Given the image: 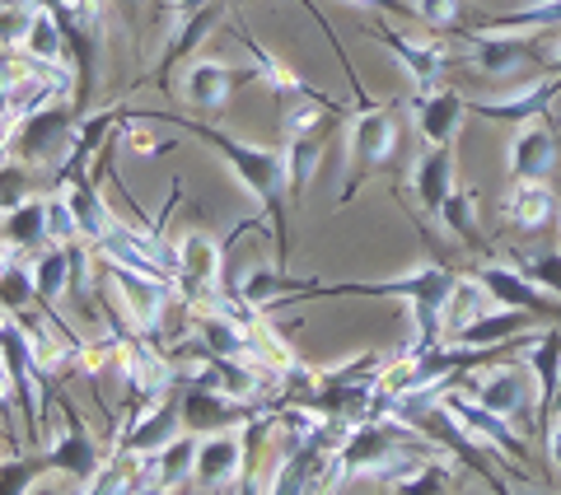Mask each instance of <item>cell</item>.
Returning <instances> with one entry per match:
<instances>
[{
	"label": "cell",
	"mask_w": 561,
	"mask_h": 495,
	"mask_svg": "<svg viewBox=\"0 0 561 495\" xmlns=\"http://www.w3.org/2000/svg\"><path fill=\"white\" fill-rule=\"evenodd\" d=\"M150 122H164L173 131H187L197 136L202 146L216 150L230 173L257 197L262 216L272 225V239H276V253H280V272H290V229H286V202H290V183H286V150H272V146H249L220 127H206V122H187V117H169V113H146Z\"/></svg>",
	"instance_id": "1"
},
{
	"label": "cell",
	"mask_w": 561,
	"mask_h": 495,
	"mask_svg": "<svg viewBox=\"0 0 561 495\" xmlns=\"http://www.w3.org/2000/svg\"><path fill=\"white\" fill-rule=\"evenodd\" d=\"M454 290H459V280H454L449 267L440 262H421L416 272L398 276V280H379V286H319L313 280L305 299H346V295H365V299H408L412 304V323H416V337L408 350H426L435 346L440 337V327H449V304H454Z\"/></svg>",
	"instance_id": "2"
},
{
	"label": "cell",
	"mask_w": 561,
	"mask_h": 495,
	"mask_svg": "<svg viewBox=\"0 0 561 495\" xmlns=\"http://www.w3.org/2000/svg\"><path fill=\"white\" fill-rule=\"evenodd\" d=\"M346 183H342V206L356 197V192L365 187V179H370L375 169H383L398 150V117L383 108V103H360V113L351 117V131H346Z\"/></svg>",
	"instance_id": "3"
},
{
	"label": "cell",
	"mask_w": 561,
	"mask_h": 495,
	"mask_svg": "<svg viewBox=\"0 0 561 495\" xmlns=\"http://www.w3.org/2000/svg\"><path fill=\"white\" fill-rule=\"evenodd\" d=\"M70 146H76V117H70V108L61 103H43V108H33L28 117H20L10 127V140L5 150L20 159V164L38 169V164H61V159L70 154Z\"/></svg>",
	"instance_id": "4"
},
{
	"label": "cell",
	"mask_w": 561,
	"mask_h": 495,
	"mask_svg": "<svg viewBox=\"0 0 561 495\" xmlns=\"http://www.w3.org/2000/svg\"><path fill=\"white\" fill-rule=\"evenodd\" d=\"M440 402L454 412V421H459V426L472 435V445H478V449H491L496 458H511V463H529V445H524V439L515 435L511 416L491 412V406H482L478 398L454 393L449 383L440 388Z\"/></svg>",
	"instance_id": "5"
},
{
	"label": "cell",
	"mask_w": 561,
	"mask_h": 495,
	"mask_svg": "<svg viewBox=\"0 0 561 495\" xmlns=\"http://www.w3.org/2000/svg\"><path fill=\"white\" fill-rule=\"evenodd\" d=\"M61 406V416H66V430H61V439L51 445V453H47V472H61V476H70L76 486H84L90 491L94 486V476L103 472V449H99V439H94V430L80 421V412L70 406L61 393L51 398Z\"/></svg>",
	"instance_id": "6"
},
{
	"label": "cell",
	"mask_w": 561,
	"mask_h": 495,
	"mask_svg": "<svg viewBox=\"0 0 561 495\" xmlns=\"http://www.w3.org/2000/svg\"><path fill=\"white\" fill-rule=\"evenodd\" d=\"M472 280H478V290L491 299V304L501 309H529L534 318H561V299L548 295L538 286V280H529L519 267H501V262H486V267L472 272Z\"/></svg>",
	"instance_id": "7"
},
{
	"label": "cell",
	"mask_w": 561,
	"mask_h": 495,
	"mask_svg": "<svg viewBox=\"0 0 561 495\" xmlns=\"http://www.w3.org/2000/svg\"><path fill=\"white\" fill-rule=\"evenodd\" d=\"M183 406V430L192 435H210V430H234L249 421V398H234L216 383H192L179 393Z\"/></svg>",
	"instance_id": "8"
},
{
	"label": "cell",
	"mask_w": 561,
	"mask_h": 495,
	"mask_svg": "<svg viewBox=\"0 0 561 495\" xmlns=\"http://www.w3.org/2000/svg\"><path fill=\"white\" fill-rule=\"evenodd\" d=\"M108 262V280L117 286V295H122V304H127V313H131V323L140 327V332H154V323L164 318V309H169V286H164V276H154V272H136V267H127V262H113V257H103Z\"/></svg>",
	"instance_id": "9"
},
{
	"label": "cell",
	"mask_w": 561,
	"mask_h": 495,
	"mask_svg": "<svg viewBox=\"0 0 561 495\" xmlns=\"http://www.w3.org/2000/svg\"><path fill=\"white\" fill-rule=\"evenodd\" d=\"M179 430H183V406H179V398L164 393L154 402H140L113 445L127 449V453H154V449H164Z\"/></svg>",
	"instance_id": "10"
},
{
	"label": "cell",
	"mask_w": 561,
	"mask_h": 495,
	"mask_svg": "<svg viewBox=\"0 0 561 495\" xmlns=\"http://www.w3.org/2000/svg\"><path fill=\"white\" fill-rule=\"evenodd\" d=\"M557 94H561V76H542V80L524 84V90L505 94V99H463V103H468V113H478L486 122H511V127H524V122L548 117Z\"/></svg>",
	"instance_id": "11"
},
{
	"label": "cell",
	"mask_w": 561,
	"mask_h": 495,
	"mask_svg": "<svg viewBox=\"0 0 561 495\" xmlns=\"http://www.w3.org/2000/svg\"><path fill=\"white\" fill-rule=\"evenodd\" d=\"M197 342H202L206 356L239 360V365H267V350H262L257 332L234 323L230 313H202L197 318Z\"/></svg>",
	"instance_id": "12"
},
{
	"label": "cell",
	"mask_w": 561,
	"mask_h": 495,
	"mask_svg": "<svg viewBox=\"0 0 561 495\" xmlns=\"http://www.w3.org/2000/svg\"><path fill=\"white\" fill-rule=\"evenodd\" d=\"M472 398H478L482 406H491V412L515 421L534 406L538 388H534L529 365H501V369H491V375H482L478 383H472Z\"/></svg>",
	"instance_id": "13"
},
{
	"label": "cell",
	"mask_w": 561,
	"mask_h": 495,
	"mask_svg": "<svg viewBox=\"0 0 561 495\" xmlns=\"http://www.w3.org/2000/svg\"><path fill=\"white\" fill-rule=\"evenodd\" d=\"M370 38L383 43L402 61V70L412 76L416 90H435L445 80V66H449V51L440 43H421V38H408V33H389V28H370Z\"/></svg>",
	"instance_id": "14"
},
{
	"label": "cell",
	"mask_w": 561,
	"mask_h": 495,
	"mask_svg": "<svg viewBox=\"0 0 561 495\" xmlns=\"http://www.w3.org/2000/svg\"><path fill=\"white\" fill-rule=\"evenodd\" d=\"M243 439L230 435V430H210L202 445H197V468H192V486L202 491H220L230 486L234 476L243 472Z\"/></svg>",
	"instance_id": "15"
},
{
	"label": "cell",
	"mask_w": 561,
	"mask_h": 495,
	"mask_svg": "<svg viewBox=\"0 0 561 495\" xmlns=\"http://www.w3.org/2000/svg\"><path fill=\"white\" fill-rule=\"evenodd\" d=\"M463 113H468L463 94L440 90V84H435V90H416V99H412V117H416L421 136H426V146H454Z\"/></svg>",
	"instance_id": "16"
},
{
	"label": "cell",
	"mask_w": 561,
	"mask_h": 495,
	"mask_svg": "<svg viewBox=\"0 0 561 495\" xmlns=\"http://www.w3.org/2000/svg\"><path fill=\"white\" fill-rule=\"evenodd\" d=\"M468 51H472V66H478L482 76H505V70H515L519 61L534 57V33L472 28L468 33Z\"/></svg>",
	"instance_id": "17"
},
{
	"label": "cell",
	"mask_w": 561,
	"mask_h": 495,
	"mask_svg": "<svg viewBox=\"0 0 561 495\" xmlns=\"http://www.w3.org/2000/svg\"><path fill=\"white\" fill-rule=\"evenodd\" d=\"M557 216H561V202L548 187V179H515L511 192H505V220L515 229H524V234L548 229Z\"/></svg>",
	"instance_id": "18"
},
{
	"label": "cell",
	"mask_w": 561,
	"mask_h": 495,
	"mask_svg": "<svg viewBox=\"0 0 561 495\" xmlns=\"http://www.w3.org/2000/svg\"><path fill=\"white\" fill-rule=\"evenodd\" d=\"M511 173L515 179H548V173H557V122L548 117L524 122V131L511 146Z\"/></svg>",
	"instance_id": "19"
},
{
	"label": "cell",
	"mask_w": 561,
	"mask_h": 495,
	"mask_svg": "<svg viewBox=\"0 0 561 495\" xmlns=\"http://www.w3.org/2000/svg\"><path fill=\"white\" fill-rule=\"evenodd\" d=\"M47 239H51V202L47 197H33L28 192V197L0 210V243L28 253V248H43Z\"/></svg>",
	"instance_id": "20"
},
{
	"label": "cell",
	"mask_w": 561,
	"mask_h": 495,
	"mask_svg": "<svg viewBox=\"0 0 561 495\" xmlns=\"http://www.w3.org/2000/svg\"><path fill=\"white\" fill-rule=\"evenodd\" d=\"M197 445H202V439L192 430H183V435H173L164 449L146 453V468H150L146 491H179V486H187L192 468H197Z\"/></svg>",
	"instance_id": "21"
},
{
	"label": "cell",
	"mask_w": 561,
	"mask_h": 495,
	"mask_svg": "<svg viewBox=\"0 0 561 495\" xmlns=\"http://www.w3.org/2000/svg\"><path fill=\"white\" fill-rule=\"evenodd\" d=\"M412 192L421 210L440 216L445 197L454 192V146H426V154L412 164Z\"/></svg>",
	"instance_id": "22"
},
{
	"label": "cell",
	"mask_w": 561,
	"mask_h": 495,
	"mask_svg": "<svg viewBox=\"0 0 561 495\" xmlns=\"http://www.w3.org/2000/svg\"><path fill=\"white\" fill-rule=\"evenodd\" d=\"M529 327H534L529 309H496V313L472 318V323H459V327H454V342H459V346H511Z\"/></svg>",
	"instance_id": "23"
},
{
	"label": "cell",
	"mask_w": 561,
	"mask_h": 495,
	"mask_svg": "<svg viewBox=\"0 0 561 495\" xmlns=\"http://www.w3.org/2000/svg\"><path fill=\"white\" fill-rule=\"evenodd\" d=\"M234 84H239V70H230L225 61H192L183 76V99L202 113H220L230 103Z\"/></svg>",
	"instance_id": "24"
},
{
	"label": "cell",
	"mask_w": 561,
	"mask_h": 495,
	"mask_svg": "<svg viewBox=\"0 0 561 495\" xmlns=\"http://www.w3.org/2000/svg\"><path fill=\"white\" fill-rule=\"evenodd\" d=\"M529 375H534V388H538V426H548L557 379H561V327L557 323L542 332V337H529Z\"/></svg>",
	"instance_id": "25"
},
{
	"label": "cell",
	"mask_w": 561,
	"mask_h": 495,
	"mask_svg": "<svg viewBox=\"0 0 561 495\" xmlns=\"http://www.w3.org/2000/svg\"><path fill=\"white\" fill-rule=\"evenodd\" d=\"M179 280H192V286H202V290H220V262H225V248L216 239H206V234H183L179 239Z\"/></svg>",
	"instance_id": "26"
},
{
	"label": "cell",
	"mask_w": 561,
	"mask_h": 495,
	"mask_svg": "<svg viewBox=\"0 0 561 495\" xmlns=\"http://www.w3.org/2000/svg\"><path fill=\"white\" fill-rule=\"evenodd\" d=\"M33 280H38V295L47 313L57 318V304L70 295V286H76V253H70V243H51L47 253H38V262H33Z\"/></svg>",
	"instance_id": "27"
},
{
	"label": "cell",
	"mask_w": 561,
	"mask_h": 495,
	"mask_svg": "<svg viewBox=\"0 0 561 495\" xmlns=\"http://www.w3.org/2000/svg\"><path fill=\"white\" fill-rule=\"evenodd\" d=\"M38 299V280H33V267L20 262V248L0 243V313H24Z\"/></svg>",
	"instance_id": "28"
},
{
	"label": "cell",
	"mask_w": 561,
	"mask_h": 495,
	"mask_svg": "<svg viewBox=\"0 0 561 495\" xmlns=\"http://www.w3.org/2000/svg\"><path fill=\"white\" fill-rule=\"evenodd\" d=\"M239 38H243V47L253 51V61H257V66H253V70H257V80L267 84V90H272L276 99L295 103V99H309V94H319V90H309V84H305L300 76H295V70H290L286 61H280L276 51H267V47H262L257 38H249V33H243V28H239Z\"/></svg>",
	"instance_id": "29"
},
{
	"label": "cell",
	"mask_w": 561,
	"mask_h": 495,
	"mask_svg": "<svg viewBox=\"0 0 561 495\" xmlns=\"http://www.w3.org/2000/svg\"><path fill=\"white\" fill-rule=\"evenodd\" d=\"M323 136H328V131L290 136V140H286V183H290V202L305 197V187L313 183V173H319V164H323Z\"/></svg>",
	"instance_id": "30"
},
{
	"label": "cell",
	"mask_w": 561,
	"mask_h": 495,
	"mask_svg": "<svg viewBox=\"0 0 561 495\" xmlns=\"http://www.w3.org/2000/svg\"><path fill=\"white\" fill-rule=\"evenodd\" d=\"M482 28H501V33H542V28H561V0H534V5L511 10V14H486Z\"/></svg>",
	"instance_id": "31"
},
{
	"label": "cell",
	"mask_w": 561,
	"mask_h": 495,
	"mask_svg": "<svg viewBox=\"0 0 561 495\" xmlns=\"http://www.w3.org/2000/svg\"><path fill=\"white\" fill-rule=\"evenodd\" d=\"M216 20H220V5H206V10L187 14V20H179V24H169V28H173V38L164 43V66L192 57V51L202 47V38L210 33V24H216Z\"/></svg>",
	"instance_id": "32"
},
{
	"label": "cell",
	"mask_w": 561,
	"mask_h": 495,
	"mask_svg": "<svg viewBox=\"0 0 561 495\" xmlns=\"http://www.w3.org/2000/svg\"><path fill=\"white\" fill-rule=\"evenodd\" d=\"M440 220H445V229L459 243H468V248H482V239H478V220H472V192H463V187H454L449 197H445V206H440Z\"/></svg>",
	"instance_id": "33"
},
{
	"label": "cell",
	"mask_w": 561,
	"mask_h": 495,
	"mask_svg": "<svg viewBox=\"0 0 561 495\" xmlns=\"http://www.w3.org/2000/svg\"><path fill=\"white\" fill-rule=\"evenodd\" d=\"M515 267L529 276V280H538L548 295L561 299V253H557V248H548V253H519Z\"/></svg>",
	"instance_id": "34"
},
{
	"label": "cell",
	"mask_w": 561,
	"mask_h": 495,
	"mask_svg": "<svg viewBox=\"0 0 561 495\" xmlns=\"http://www.w3.org/2000/svg\"><path fill=\"white\" fill-rule=\"evenodd\" d=\"M416 20L431 24V28H454L463 20V0H412Z\"/></svg>",
	"instance_id": "35"
},
{
	"label": "cell",
	"mask_w": 561,
	"mask_h": 495,
	"mask_svg": "<svg viewBox=\"0 0 561 495\" xmlns=\"http://www.w3.org/2000/svg\"><path fill=\"white\" fill-rule=\"evenodd\" d=\"M28 24H33L28 5H0V47H24Z\"/></svg>",
	"instance_id": "36"
},
{
	"label": "cell",
	"mask_w": 561,
	"mask_h": 495,
	"mask_svg": "<svg viewBox=\"0 0 561 495\" xmlns=\"http://www.w3.org/2000/svg\"><path fill=\"white\" fill-rule=\"evenodd\" d=\"M449 486V463H435V458H426L412 476H402L398 491H445Z\"/></svg>",
	"instance_id": "37"
},
{
	"label": "cell",
	"mask_w": 561,
	"mask_h": 495,
	"mask_svg": "<svg viewBox=\"0 0 561 495\" xmlns=\"http://www.w3.org/2000/svg\"><path fill=\"white\" fill-rule=\"evenodd\" d=\"M33 476H38V468L24 463V458H0V495H20L33 486Z\"/></svg>",
	"instance_id": "38"
},
{
	"label": "cell",
	"mask_w": 561,
	"mask_h": 495,
	"mask_svg": "<svg viewBox=\"0 0 561 495\" xmlns=\"http://www.w3.org/2000/svg\"><path fill=\"white\" fill-rule=\"evenodd\" d=\"M20 197H28V164H0V210L14 206Z\"/></svg>",
	"instance_id": "39"
},
{
	"label": "cell",
	"mask_w": 561,
	"mask_h": 495,
	"mask_svg": "<svg viewBox=\"0 0 561 495\" xmlns=\"http://www.w3.org/2000/svg\"><path fill=\"white\" fill-rule=\"evenodd\" d=\"M346 5H356V10H389V14H416L408 0H346Z\"/></svg>",
	"instance_id": "40"
},
{
	"label": "cell",
	"mask_w": 561,
	"mask_h": 495,
	"mask_svg": "<svg viewBox=\"0 0 561 495\" xmlns=\"http://www.w3.org/2000/svg\"><path fill=\"white\" fill-rule=\"evenodd\" d=\"M206 5H216V0H169V20L179 24V20H187V14H197Z\"/></svg>",
	"instance_id": "41"
},
{
	"label": "cell",
	"mask_w": 561,
	"mask_h": 495,
	"mask_svg": "<svg viewBox=\"0 0 561 495\" xmlns=\"http://www.w3.org/2000/svg\"><path fill=\"white\" fill-rule=\"evenodd\" d=\"M548 453H552V463H557V472H561V416H557V426H552V435H548Z\"/></svg>",
	"instance_id": "42"
},
{
	"label": "cell",
	"mask_w": 561,
	"mask_h": 495,
	"mask_svg": "<svg viewBox=\"0 0 561 495\" xmlns=\"http://www.w3.org/2000/svg\"><path fill=\"white\" fill-rule=\"evenodd\" d=\"M561 416V379H557V398H552V412H548V426H552V421Z\"/></svg>",
	"instance_id": "43"
},
{
	"label": "cell",
	"mask_w": 561,
	"mask_h": 495,
	"mask_svg": "<svg viewBox=\"0 0 561 495\" xmlns=\"http://www.w3.org/2000/svg\"><path fill=\"white\" fill-rule=\"evenodd\" d=\"M548 76H561V47H557V57L548 61Z\"/></svg>",
	"instance_id": "44"
},
{
	"label": "cell",
	"mask_w": 561,
	"mask_h": 495,
	"mask_svg": "<svg viewBox=\"0 0 561 495\" xmlns=\"http://www.w3.org/2000/svg\"><path fill=\"white\" fill-rule=\"evenodd\" d=\"M117 10H136V5H146V0H113Z\"/></svg>",
	"instance_id": "45"
}]
</instances>
